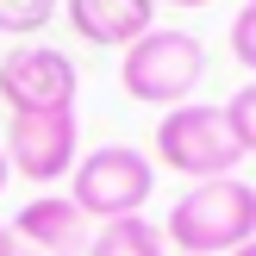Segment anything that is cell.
<instances>
[{"label": "cell", "mask_w": 256, "mask_h": 256, "mask_svg": "<svg viewBox=\"0 0 256 256\" xmlns=\"http://www.w3.org/2000/svg\"><path fill=\"white\" fill-rule=\"evenodd\" d=\"M256 238V188L225 175V182H194L162 219V244L175 256H232Z\"/></svg>", "instance_id": "cell-1"}, {"label": "cell", "mask_w": 256, "mask_h": 256, "mask_svg": "<svg viewBox=\"0 0 256 256\" xmlns=\"http://www.w3.org/2000/svg\"><path fill=\"white\" fill-rule=\"evenodd\" d=\"M200 82H206V44L194 32L156 25L119 56V88L138 106H188Z\"/></svg>", "instance_id": "cell-2"}, {"label": "cell", "mask_w": 256, "mask_h": 256, "mask_svg": "<svg viewBox=\"0 0 256 256\" xmlns=\"http://www.w3.org/2000/svg\"><path fill=\"white\" fill-rule=\"evenodd\" d=\"M150 188H156V162L144 156L138 144H100L88 150L82 162H75L69 175V200L82 206V219H138L150 200Z\"/></svg>", "instance_id": "cell-3"}, {"label": "cell", "mask_w": 256, "mask_h": 256, "mask_svg": "<svg viewBox=\"0 0 256 256\" xmlns=\"http://www.w3.org/2000/svg\"><path fill=\"white\" fill-rule=\"evenodd\" d=\"M162 169L188 175V182H225V175H238V162H244V150H238L232 125H225V106H169L156 125V156Z\"/></svg>", "instance_id": "cell-4"}, {"label": "cell", "mask_w": 256, "mask_h": 256, "mask_svg": "<svg viewBox=\"0 0 256 256\" xmlns=\"http://www.w3.org/2000/svg\"><path fill=\"white\" fill-rule=\"evenodd\" d=\"M0 144H6L12 175H25V182H38V188L62 182V175H75V162H82L75 106H62V112H12V125H6Z\"/></svg>", "instance_id": "cell-5"}, {"label": "cell", "mask_w": 256, "mask_h": 256, "mask_svg": "<svg viewBox=\"0 0 256 256\" xmlns=\"http://www.w3.org/2000/svg\"><path fill=\"white\" fill-rule=\"evenodd\" d=\"M75 88H82L75 62L50 44H19L0 56V100L12 112H62L75 106Z\"/></svg>", "instance_id": "cell-6"}, {"label": "cell", "mask_w": 256, "mask_h": 256, "mask_svg": "<svg viewBox=\"0 0 256 256\" xmlns=\"http://www.w3.org/2000/svg\"><path fill=\"white\" fill-rule=\"evenodd\" d=\"M12 244H32L38 256H82L88 250V219L69 194H38L12 212Z\"/></svg>", "instance_id": "cell-7"}, {"label": "cell", "mask_w": 256, "mask_h": 256, "mask_svg": "<svg viewBox=\"0 0 256 256\" xmlns=\"http://www.w3.org/2000/svg\"><path fill=\"white\" fill-rule=\"evenodd\" d=\"M62 19L100 50H132L144 32H156V0H62Z\"/></svg>", "instance_id": "cell-8"}, {"label": "cell", "mask_w": 256, "mask_h": 256, "mask_svg": "<svg viewBox=\"0 0 256 256\" xmlns=\"http://www.w3.org/2000/svg\"><path fill=\"white\" fill-rule=\"evenodd\" d=\"M82 256H169V244H162V225H150L144 212H138V219L100 225V232L88 238Z\"/></svg>", "instance_id": "cell-9"}, {"label": "cell", "mask_w": 256, "mask_h": 256, "mask_svg": "<svg viewBox=\"0 0 256 256\" xmlns=\"http://www.w3.org/2000/svg\"><path fill=\"white\" fill-rule=\"evenodd\" d=\"M62 12V0H0V38H32Z\"/></svg>", "instance_id": "cell-10"}, {"label": "cell", "mask_w": 256, "mask_h": 256, "mask_svg": "<svg viewBox=\"0 0 256 256\" xmlns=\"http://www.w3.org/2000/svg\"><path fill=\"white\" fill-rule=\"evenodd\" d=\"M225 125H232L238 150H244V156H256V82H244L232 100H225Z\"/></svg>", "instance_id": "cell-11"}, {"label": "cell", "mask_w": 256, "mask_h": 256, "mask_svg": "<svg viewBox=\"0 0 256 256\" xmlns=\"http://www.w3.org/2000/svg\"><path fill=\"white\" fill-rule=\"evenodd\" d=\"M232 56L256 75V0H250V6H238V19H232Z\"/></svg>", "instance_id": "cell-12"}, {"label": "cell", "mask_w": 256, "mask_h": 256, "mask_svg": "<svg viewBox=\"0 0 256 256\" xmlns=\"http://www.w3.org/2000/svg\"><path fill=\"white\" fill-rule=\"evenodd\" d=\"M0 256H19V244H12V225H0Z\"/></svg>", "instance_id": "cell-13"}, {"label": "cell", "mask_w": 256, "mask_h": 256, "mask_svg": "<svg viewBox=\"0 0 256 256\" xmlns=\"http://www.w3.org/2000/svg\"><path fill=\"white\" fill-rule=\"evenodd\" d=\"M12 182V162H6V144H0V188Z\"/></svg>", "instance_id": "cell-14"}, {"label": "cell", "mask_w": 256, "mask_h": 256, "mask_svg": "<svg viewBox=\"0 0 256 256\" xmlns=\"http://www.w3.org/2000/svg\"><path fill=\"white\" fill-rule=\"evenodd\" d=\"M232 256H256V238H250V244H244V250H232Z\"/></svg>", "instance_id": "cell-15"}, {"label": "cell", "mask_w": 256, "mask_h": 256, "mask_svg": "<svg viewBox=\"0 0 256 256\" xmlns=\"http://www.w3.org/2000/svg\"><path fill=\"white\" fill-rule=\"evenodd\" d=\"M169 6H206V0H169Z\"/></svg>", "instance_id": "cell-16"}]
</instances>
